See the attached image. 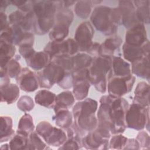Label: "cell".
I'll return each instance as SVG.
<instances>
[{
	"label": "cell",
	"mask_w": 150,
	"mask_h": 150,
	"mask_svg": "<svg viewBox=\"0 0 150 150\" xmlns=\"http://www.w3.org/2000/svg\"><path fill=\"white\" fill-rule=\"evenodd\" d=\"M98 113V125L110 130L112 134L123 132L126 128L125 115L128 108L127 100L110 95L102 96Z\"/></svg>",
	"instance_id": "cell-1"
},
{
	"label": "cell",
	"mask_w": 150,
	"mask_h": 150,
	"mask_svg": "<svg viewBox=\"0 0 150 150\" xmlns=\"http://www.w3.org/2000/svg\"><path fill=\"white\" fill-rule=\"evenodd\" d=\"M98 106L97 102L91 98H86L77 103L73 108L74 126L80 134L93 131L97 126L95 112Z\"/></svg>",
	"instance_id": "cell-2"
},
{
	"label": "cell",
	"mask_w": 150,
	"mask_h": 150,
	"mask_svg": "<svg viewBox=\"0 0 150 150\" xmlns=\"http://www.w3.org/2000/svg\"><path fill=\"white\" fill-rule=\"evenodd\" d=\"M112 59L111 57L100 56L95 57L88 70V80L96 89L105 93L107 90V75L111 72Z\"/></svg>",
	"instance_id": "cell-3"
},
{
	"label": "cell",
	"mask_w": 150,
	"mask_h": 150,
	"mask_svg": "<svg viewBox=\"0 0 150 150\" xmlns=\"http://www.w3.org/2000/svg\"><path fill=\"white\" fill-rule=\"evenodd\" d=\"M91 22L95 28L105 35H111L117 30L118 25L113 21L112 8L106 6H98L93 11Z\"/></svg>",
	"instance_id": "cell-4"
},
{
	"label": "cell",
	"mask_w": 150,
	"mask_h": 150,
	"mask_svg": "<svg viewBox=\"0 0 150 150\" xmlns=\"http://www.w3.org/2000/svg\"><path fill=\"white\" fill-rule=\"evenodd\" d=\"M126 127L141 130L149 122V108L133 103L128 107L125 115Z\"/></svg>",
	"instance_id": "cell-5"
},
{
	"label": "cell",
	"mask_w": 150,
	"mask_h": 150,
	"mask_svg": "<svg viewBox=\"0 0 150 150\" xmlns=\"http://www.w3.org/2000/svg\"><path fill=\"white\" fill-rule=\"evenodd\" d=\"M113 14L117 24L123 25L127 29L139 23L132 1H120L118 7L113 8Z\"/></svg>",
	"instance_id": "cell-6"
},
{
	"label": "cell",
	"mask_w": 150,
	"mask_h": 150,
	"mask_svg": "<svg viewBox=\"0 0 150 150\" xmlns=\"http://www.w3.org/2000/svg\"><path fill=\"white\" fill-rule=\"evenodd\" d=\"M73 13L69 9H62L56 15V22L49 33L52 41H62L69 34V28L73 19Z\"/></svg>",
	"instance_id": "cell-7"
},
{
	"label": "cell",
	"mask_w": 150,
	"mask_h": 150,
	"mask_svg": "<svg viewBox=\"0 0 150 150\" xmlns=\"http://www.w3.org/2000/svg\"><path fill=\"white\" fill-rule=\"evenodd\" d=\"M66 71L60 66L50 62L43 69L37 73L41 88H49L55 83H60Z\"/></svg>",
	"instance_id": "cell-8"
},
{
	"label": "cell",
	"mask_w": 150,
	"mask_h": 150,
	"mask_svg": "<svg viewBox=\"0 0 150 150\" xmlns=\"http://www.w3.org/2000/svg\"><path fill=\"white\" fill-rule=\"evenodd\" d=\"M110 131L103 127H98L95 131H90L82 141V145L86 149H106L109 144L108 139Z\"/></svg>",
	"instance_id": "cell-9"
},
{
	"label": "cell",
	"mask_w": 150,
	"mask_h": 150,
	"mask_svg": "<svg viewBox=\"0 0 150 150\" xmlns=\"http://www.w3.org/2000/svg\"><path fill=\"white\" fill-rule=\"evenodd\" d=\"M134 82L135 77L132 75L112 77L108 80L107 85L109 95L114 97H121L131 90Z\"/></svg>",
	"instance_id": "cell-10"
},
{
	"label": "cell",
	"mask_w": 150,
	"mask_h": 150,
	"mask_svg": "<svg viewBox=\"0 0 150 150\" xmlns=\"http://www.w3.org/2000/svg\"><path fill=\"white\" fill-rule=\"evenodd\" d=\"M93 35L94 29L88 22H84L80 24L74 35L75 41L77 42L79 49L87 52L93 44Z\"/></svg>",
	"instance_id": "cell-11"
},
{
	"label": "cell",
	"mask_w": 150,
	"mask_h": 150,
	"mask_svg": "<svg viewBox=\"0 0 150 150\" xmlns=\"http://www.w3.org/2000/svg\"><path fill=\"white\" fill-rule=\"evenodd\" d=\"M16 83L19 88L26 92L35 91L39 85L37 74L26 67L23 68L16 77Z\"/></svg>",
	"instance_id": "cell-12"
},
{
	"label": "cell",
	"mask_w": 150,
	"mask_h": 150,
	"mask_svg": "<svg viewBox=\"0 0 150 150\" xmlns=\"http://www.w3.org/2000/svg\"><path fill=\"white\" fill-rule=\"evenodd\" d=\"M146 31L144 25L138 23L129 28L125 34V43L136 46H142L146 41Z\"/></svg>",
	"instance_id": "cell-13"
},
{
	"label": "cell",
	"mask_w": 150,
	"mask_h": 150,
	"mask_svg": "<svg viewBox=\"0 0 150 150\" xmlns=\"http://www.w3.org/2000/svg\"><path fill=\"white\" fill-rule=\"evenodd\" d=\"M27 64L36 70H40L45 68L51 60L49 55L43 52H35L31 56L26 59Z\"/></svg>",
	"instance_id": "cell-14"
},
{
	"label": "cell",
	"mask_w": 150,
	"mask_h": 150,
	"mask_svg": "<svg viewBox=\"0 0 150 150\" xmlns=\"http://www.w3.org/2000/svg\"><path fill=\"white\" fill-rule=\"evenodd\" d=\"M50 59L59 56L69 55V46L67 40L62 41H52L47 44L44 49Z\"/></svg>",
	"instance_id": "cell-15"
},
{
	"label": "cell",
	"mask_w": 150,
	"mask_h": 150,
	"mask_svg": "<svg viewBox=\"0 0 150 150\" xmlns=\"http://www.w3.org/2000/svg\"><path fill=\"white\" fill-rule=\"evenodd\" d=\"M66 133L61 129L52 126L47 132L43 139L49 145L53 146L62 145L66 141Z\"/></svg>",
	"instance_id": "cell-16"
},
{
	"label": "cell",
	"mask_w": 150,
	"mask_h": 150,
	"mask_svg": "<svg viewBox=\"0 0 150 150\" xmlns=\"http://www.w3.org/2000/svg\"><path fill=\"white\" fill-rule=\"evenodd\" d=\"M149 93V85L146 82L144 81L139 83L134 91L135 96L133 103L138 104L145 107H148Z\"/></svg>",
	"instance_id": "cell-17"
},
{
	"label": "cell",
	"mask_w": 150,
	"mask_h": 150,
	"mask_svg": "<svg viewBox=\"0 0 150 150\" xmlns=\"http://www.w3.org/2000/svg\"><path fill=\"white\" fill-rule=\"evenodd\" d=\"M122 42L120 36H114L107 39L100 46V56L111 57L116 49L119 48Z\"/></svg>",
	"instance_id": "cell-18"
},
{
	"label": "cell",
	"mask_w": 150,
	"mask_h": 150,
	"mask_svg": "<svg viewBox=\"0 0 150 150\" xmlns=\"http://www.w3.org/2000/svg\"><path fill=\"white\" fill-rule=\"evenodd\" d=\"M75 98L70 91H65L56 96L54 105V112L62 110H68L74 103Z\"/></svg>",
	"instance_id": "cell-19"
},
{
	"label": "cell",
	"mask_w": 150,
	"mask_h": 150,
	"mask_svg": "<svg viewBox=\"0 0 150 150\" xmlns=\"http://www.w3.org/2000/svg\"><path fill=\"white\" fill-rule=\"evenodd\" d=\"M1 102L12 104L19 96V88L15 84H8L1 87Z\"/></svg>",
	"instance_id": "cell-20"
},
{
	"label": "cell",
	"mask_w": 150,
	"mask_h": 150,
	"mask_svg": "<svg viewBox=\"0 0 150 150\" xmlns=\"http://www.w3.org/2000/svg\"><path fill=\"white\" fill-rule=\"evenodd\" d=\"M56 95L46 89L38 91L35 95V101L38 104L46 108H53Z\"/></svg>",
	"instance_id": "cell-21"
},
{
	"label": "cell",
	"mask_w": 150,
	"mask_h": 150,
	"mask_svg": "<svg viewBox=\"0 0 150 150\" xmlns=\"http://www.w3.org/2000/svg\"><path fill=\"white\" fill-rule=\"evenodd\" d=\"M112 69L115 76L125 77L131 75L130 64L121 57H114L112 60Z\"/></svg>",
	"instance_id": "cell-22"
},
{
	"label": "cell",
	"mask_w": 150,
	"mask_h": 150,
	"mask_svg": "<svg viewBox=\"0 0 150 150\" xmlns=\"http://www.w3.org/2000/svg\"><path fill=\"white\" fill-rule=\"evenodd\" d=\"M124 59L130 62H135L145 57L142 46H136L125 43L122 46Z\"/></svg>",
	"instance_id": "cell-23"
},
{
	"label": "cell",
	"mask_w": 150,
	"mask_h": 150,
	"mask_svg": "<svg viewBox=\"0 0 150 150\" xmlns=\"http://www.w3.org/2000/svg\"><path fill=\"white\" fill-rule=\"evenodd\" d=\"M131 72L136 76L149 79V58L144 57L141 59L132 63Z\"/></svg>",
	"instance_id": "cell-24"
},
{
	"label": "cell",
	"mask_w": 150,
	"mask_h": 150,
	"mask_svg": "<svg viewBox=\"0 0 150 150\" xmlns=\"http://www.w3.org/2000/svg\"><path fill=\"white\" fill-rule=\"evenodd\" d=\"M16 48L14 45L9 42L0 40V61L1 67L6 65V64L15 54Z\"/></svg>",
	"instance_id": "cell-25"
},
{
	"label": "cell",
	"mask_w": 150,
	"mask_h": 150,
	"mask_svg": "<svg viewBox=\"0 0 150 150\" xmlns=\"http://www.w3.org/2000/svg\"><path fill=\"white\" fill-rule=\"evenodd\" d=\"M133 3L137 6L136 15L138 21L142 23L148 24L149 23V1H137Z\"/></svg>",
	"instance_id": "cell-26"
},
{
	"label": "cell",
	"mask_w": 150,
	"mask_h": 150,
	"mask_svg": "<svg viewBox=\"0 0 150 150\" xmlns=\"http://www.w3.org/2000/svg\"><path fill=\"white\" fill-rule=\"evenodd\" d=\"M15 134L12 129V120L10 117H1V142L8 141Z\"/></svg>",
	"instance_id": "cell-27"
},
{
	"label": "cell",
	"mask_w": 150,
	"mask_h": 150,
	"mask_svg": "<svg viewBox=\"0 0 150 150\" xmlns=\"http://www.w3.org/2000/svg\"><path fill=\"white\" fill-rule=\"evenodd\" d=\"M53 120L58 127L67 129L72 124V114L68 110H62L55 112Z\"/></svg>",
	"instance_id": "cell-28"
},
{
	"label": "cell",
	"mask_w": 150,
	"mask_h": 150,
	"mask_svg": "<svg viewBox=\"0 0 150 150\" xmlns=\"http://www.w3.org/2000/svg\"><path fill=\"white\" fill-rule=\"evenodd\" d=\"M90 83L88 80L79 81L74 83L73 84V96L77 100L84 99L88 95Z\"/></svg>",
	"instance_id": "cell-29"
},
{
	"label": "cell",
	"mask_w": 150,
	"mask_h": 150,
	"mask_svg": "<svg viewBox=\"0 0 150 150\" xmlns=\"http://www.w3.org/2000/svg\"><path fill=\"white\" fill-rule=\"evenodd\" d=\"M28 135L17 131L16 133L12 137L9 142L11 149H26L28 142Z\"/></svg>",
	"instance_id": "cell-30"
},
{
	"label": "cell",
	"mask_w": 150,
	"mask_h": 150,
	"mask_svg": "<svg viewBox=\"0 0 150 150\" xmlns=\"http://www.w3.org/2000/svg\"><path fill=\"white\" fill-rule=\"evenodd\" d=\"M33 129L34 125L31 115L29 114H25L19 121L18 131L29 136Z\"/></svg>",
	"instance_id": "cell-31"
},
{
	"label": "cell",
	"mask_w": 150,
	"mask_h": 150,
	"mask_svg": "<svg viewBox=\"0 0 150 150\" xmlns=\"http://www.w3.org/2000/svg\"><path fill=\"white\" fill-rule=\"evenodd\" d=\"M92 2L90 1H80L76 3L74 12L80 18L86 19L88 18L91 11Z\"/></svg>",
	"instance_id": "cell-32"
},
{
	"label": "cell",
	"mask_w": 150,
	"mask_h": 150,
	"mask_svg": "<svg viewBox=\"0 0 150 150\" xmlns=\"http://www.w3.org/2000/svg\"><path fill=\"white\" fill-rule=\"evenodd\" d=\"M72 57L73 60L74 70L87 68L90 66L93 60L92 57L90 55L84 53H78Z\"/></svg>",
	"instance_id": "cell-33"
},
{
	"label": "cell",
	"mask_w": 150,
	"mask_h": 150,
	"mask_svg": "<svg viewBox=\"0 0 150 150\" xmlns=\"http://www.w3.org/2000/svg\"><path fill=\"white\" fill-rule=\"evenodd\" d=\"M50 62L60 66L66 71H72L74 70L73 57L69 55H62L53 57Z\"/></svg>",
	"instance_id": "cell-34"
},
{
	"label": "cell",
	"mask_w": 150,
	"mask_h": 150,
	"mask_svg": "<svg viewBox=\"0 0 150 150\" xmlns=\"http://www.w3.org/2000/svg\"><path fill=\"white\" fill-rule=\"evenodd\" d=\"M18 57L12 58L9 61H8L5 66L1 67L5 70L9 77H16L22 70L21 65L18 62Z\"/></svg>",
	"instance_id": "cell-35"
},
{
	"label": "cell",
	"mask_w": 150,
	"mask_h": 150,
	"mask_svg": "<svg viewBox=\"0 0 150 150\" xmlns=\"http://www.w3.org/2000/svg\"><path fill=\"white\" fill-rule=\"evenodd\" d=\"M46 144L40 138L37 132L33 131L29 134L26 149H43L46 148Z\"/></svg>",
	"instance_id": "cell-36"
},
{
	"label": "cell",
	"mask_w": 150,
	"mask_h": 150,
	"mask_svg": "<svg viewBox=\"0 0 150 150\" xmlns=\"http://www.w3.org/2000/svg\"><path fill=\"white\" fill-rule=\"evenodd\" d=\"M35 106L33 100L32 98L28 96H22L18 100L17 103V107L20 110L28 112L31 111Z\"/></svg>",
	"instance_id": "cell-37"
},
{
	"label": "cell",
	"mask_w": 150,
	"mask_h": 150,
	"mask_svg": "<svg viewBox=\"0 0 150 150\" xmlns=\"http://www.w3.org/2000/svg\"><path fill=\"white\" fill-rule=\"evenodd\" d=\"M127 140L128 139L121 134L114 135L111 138L109 142V148L116 149H123L127 142Z\"/></svg>",
	"instance_id": "cell-38"
},
{
	"label": "cell",
	"mask_w": 150,
	"mask_h": 150,
	"mask_svg": "<svg viewBox=\"0 0 150 150\" xmlns=\"http://www.w3.org/2000/svg\"><path fill=\"white\" fill-rule=\"evenodd\" d=\"M136 139L139 144L140 149H149V137L147 132L145 131L139 132Z\"/></svg>",
	"instance_id": "cell-39"
},
{
	"label": "cell",
	"mask_w": 150,
	"mask_h": 150,
	"mask_svg": "<svg viewBox=\"0 0 150 150\" xmlns=\"http://www.w3.org/2000/svg\"><path fill=\"white\" fill-rule=\"evenodd\" d=\"M74 81L71 74V71H66L64 77L62 80V81L58 83V85L64 88V89H68L73 87Z\"/></svg>",
	"instance_id": "cell-40"
},
{
	"label": "cell",
	"mask_w": 150,
	"mask_h": 150,
	"mask_svg": "<svg viewBox=\"0 0 150 150\" xmlns=\"http://www.w3.org/2000/svg\"><path fill=\"white\" fill-rule=\"evenodd\" d=\"M19 52L21 56H22L25 59L31 56L35 52V50L30 45H22L19 46Z\"/></svg>",
	"instance_id": "cell-41"
},
{
	"label": "cell",
	"mask_w": 150,
	"mask_h": 150,
	"mask_svg": "<svg viewBox=\"0 0 150 150\" xmlns=\"http://www.w3.org/2000/svg\"><path fill=\"white\" fill-rule=\"evenodd\" d=\"M124 149H140L139 144L136 139H128L127 142L123 148Z\"/></svg>",
	"instance_id": "cell-42"
},
{
	"label": "cell",
	"mask_w": 150,
	"mask_h": 150,
	"mask_svg": "<svg viewBox=\"0 0 150 150\" xmlns=\"http://www.w3.org/2000/svg\"><path fill=\"white\" fill-rule=\"evenodd\" d=\"M0 22H1V31L4 30L10 26L9 22L8 21L7 16L3 12H0Z\"/></svg>",
	"instance_id": "cell-43"
},
{
	"label": "cell",
	"mask_w": 150,
	"mask_h": 150,
	"mask_svg": "<svg viewBox=\"0 0 150 150\" xmlns=\"http://www.w3.org/2000/svg\"><path fill=\"white\" fill-rule=\"evenodd\" d=\"M100 44L97 43H93L92 45L87 51V52L89 53L91 55L97 56L98 55H100Z\"/></svg>",
	"instance_id": "cell-44"
},
{
	"label": "cell",
	"mask_w": 150,
	"mask_h": 150,
	"mask_svg": "<svg viewBox=\"0 0 150 150\" xmlns=\"http://www.w3.org/2000/svg\"><path fill=\"white\" fill-rule=\"evenodd\" d=\"M10 1H1V4H0V9H1V12L2 10L6 9V8L8 6V4H10Z\"/></svg>",
	"instance_id": "cell-45"
},
{
	"label": "cell",
	"mask_w": 150,
	"mask_h": 150,
	"mask_svg": "<svg viewBox=\"0 0 150 150\" xmlns=\"http://www.w3.org/2000/svg\"><path fill=\"white\" fill-rule=\"evenodd\" d=\"M64 2V3L65 4L64 6H65L66 7H68V6H71V4H74V3H76V1H64V2Z\"/></svg>",
	"instance_id": "cell-46"
}]
</instances>
